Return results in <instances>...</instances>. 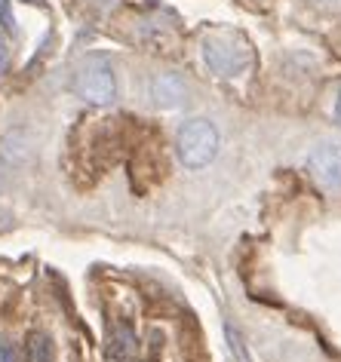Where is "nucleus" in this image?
<instances>
[{"mask_svg": "<svg viewBox=\"0 0 341 362\" xmlns=\"http://www.w3.org/2000/svg\"><path fill=\"white\" fill-rule=\"evenodd\" d=\"M74 89L89 105H111L117 98V77L108 52H89L74 71Z\"/></svg>", "mask_w": 341, "mask_h": 362, "instance_id": "obj_1", "label": "nucleus"}, {"mask_svg": "<svg viewBox=\"0 0 341 362\" xmlns=\"http://www.w3.org/2000/svg\"><path fill=\"white\" fill-rule=\"evenodd\" d=\"M200 49L206 68L219 77H240L253 65V49L237 34H209V37H203Z\"/></svg>", "mask_w": 341, "mask_h": 362, "instance_id": "obj_2", "label": "nucleus"}, {"mask_svg": "<svg viewBox=\"0 0 341 362\" xmlns=\"http://www.w3.org/2000/svg\"><path fill=\"white\" fill-rule=\"evenodd\" d=\"M175 151H178V160L187 169L209 166L215 160V153H219V129L206 117H194V120L182 123V129H178Z\"/></svg>", "mask_w": 341, "mask_h": 362, "instance_id": "obj_3", "label": "nucleus"}, {"mask_svg": "<svg viewBox=\"0 0 341 362\" xmlns=\"http://www.w3.org/2000/svg\"><path fill=\"white\" fill-rule=\"evenodd\" d=\"M308 172L320 187L326 191H341V144H317L308 153Z\"/></svg>", "mask_w": 341, "mask_h": 362, "instance_id": "obj_4", "label": "nucleus"}, {"mask_svg": "<svg viewBox=\"0 0 341 362\" xmlns=\"http://www.w3.org/2000/svg\"><path fill=\"white\" fill-rule=\"evenodd\" d=\"M151 95H154V102L160 107H178L187 98V83L182 80V74L166 71V74H157L151 80Z\"/></svg>", "mask_w": 341, "mask_h": 362, "instance_id": "obj_5", "label": "nucleus"}, {"mask_svg": "<svg viewBox=\"0 0 341 362\" xmlns=\"http://www.w3.org/2000/svg\"><path fill=\"white\" fill-rule=\"evenodd\" d=\"M31 153H34V139L28 129H10L4 135V141H0V157H4V163H10V166L28 163Z\"/></svg>", "mask_w": 341, "mask_h": 362, "instance_id": "obj_6", "label": "nucleus"}, {"mask_svg": "<svg viewBox=\"0 0 341 362\" xmlns=\"http://www.w3.org/2000/svg\"><path fill=\"white\" fill-rule=\"evenodd\" d=\"M136 334H132L129 325H117L111 334V353L114 356H136Z\"/></svg>", "mask_w": 341, "mask_h": 362, "instance_id": "obj_7", "label": "nucleus"}, {"mask_svg": "<svg viewBox=\"0 0 341 362\" xmlns=\"http://www.w3.org/2000/svg\"><path fill=\"white\" fill-rule=\"evenodd\" d=\"M28 359L31 362H52V341L50 334L34 332L28 338Z\"/></svg>", "mask_w": 341, "mask_h": 362, "instance_id": "obj_8", "label": "nucleus"}, {"mask_svg": "<svg viewBox=\"0 0 341 362\" xmlns=\"http://www.w3.org/2000/svg\"><path fill=\"white\" fill-rule=\"evenodd\" d=\"M224 334H228V347H231V353H234L237 362H253V359H249V350H246L243 334H240L231 322H224Z\"/></svg>", "mask_w": 341, "mask_h": 362, "instance_id": "obj_9", "label": "nucleus"}, {"mask_svg": "<svg viewBox=\"0 0 341 362\" xmlns=\"http://www.w3.org/2000/svg\"><path fill=\"white\" fill-rule=\"evenodd\" d=\"M0 28L4 34L16 37L19 34V25H16V13H13V0H0Z\"/></svg>", "mask_w": 341, "mask_h": 362, "instance_id": "obj_10", "label": "nucleus"}, {"mask_svg": "<svg viewBox=\"0 0 341 362\" xmlns=\"http://www.w3.org/2000/svg\"><path fill=\"white\" fill-rule=\"evenodd\" d=\"M0 362H19V350L10 341H0Z\"/></svg>", "mask_w": 341, "mask_h": 362, "instance_id": "obj_11", "label": "nucleus"}, {"mask_svg": "<svg viewBox=\"0 0 341 362\" xmlns=\"http://www.w3.org/2000/svg\"><path fill=\"white\" fill-rule=\"evenodd\" d=\"M10 68V43H6V37L0 34V74Z\"/></svg>", "mask_w": 341, "mask_h": 362, "instance_id": "obj_12", "label": "nucleus"}, {"mask_svg": "<svg viewBox=\"0 0 341 362\" xmlns=\"http://www.w3.org/2000/svg\"><path fill=\"white\" fill-rule=\"evenodd\" d=\"M335 117L341 120V83H338V93H335Z\"/></svg>", "mask_w": 341, "mask_h": 362, "instance_id": "obj_13", "label": "nucleus"}, {"mask_svg": "<svg viewBox=\"0 0 341 362\" xmlns=\"http://www.w3.org/2000/svg\"><path fill=\"white\" fill-rule=\"evenodd\" d=\"M28 4H34V6H43V4H47V0H28Z\"/></svg>", "mask_w": 341, "mask_h": 362, "instance_id": "obj_14", "label": "nucleus"}, {"mask_svg": "<svg viewBox=\"0 0 341 362\" xmlns=\"http://www.w3.org/2000/svg\"><path fill=\"white\" fill-rule=\"evenodd\" d=\"M0 191H4V169H0Z\"/></svg>", "mask_w": 341, "mask_h": 362, "instance_id": "obj_15", "label": "nucleus"}, {"mask_svg": "<svg viewBox=\"0 0 341 362\" xmlns=\"http://www.w3.org/2000/svg\"><path fill=\"white\" fill-rule=\"evenodd\" d=\"M326 4H332V0H326Z\"/></svg>", "mask_w": 341, "mask_h": 362, "instance_id": "obj_16", "label": "nucleus"}]
</instances>
